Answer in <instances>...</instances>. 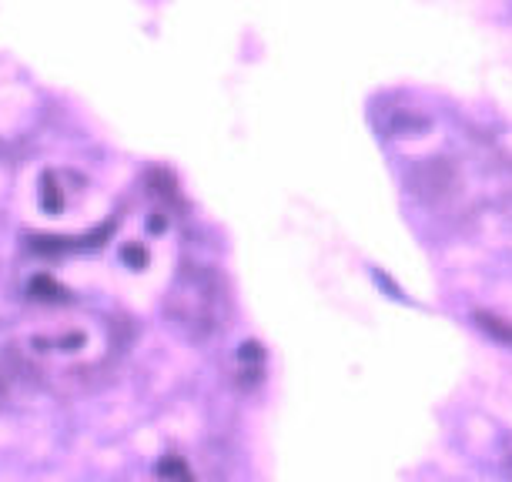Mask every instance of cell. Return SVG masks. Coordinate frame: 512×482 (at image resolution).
Masks as SVG:
<instances>
[{"label":"cell","mask_w":512,"mask_h":482,"mask_svg":"<svg viewBox=\"0 0 512 482\" xmlns=\"http://www.w3.org/2000/svg\"><path fill=\"white\" fill-rule=\"evenodd\" d=\"M479 325L482 329H489L496 339H506V342H512V325H499L496 318H489V315H479Z\"/></svg>","instance_id":"1"},{"label":"cell","mask_w":512,"mask_h":482,"mask_svg":"<svg viewBox=\"0 0 512 482\" xmlns=\"http://www.w3.org/2000/svg\"><path fill=\"white\" fill-rule=\"evenodd\" d=\"M124 258H131V262L138 265V268L144 265V252H138V248H131V252H124Z\"/></svg>","instance_id":"2"}]
</instances>
